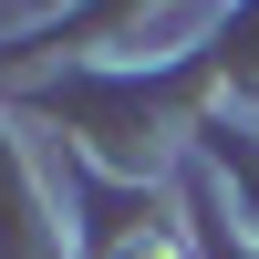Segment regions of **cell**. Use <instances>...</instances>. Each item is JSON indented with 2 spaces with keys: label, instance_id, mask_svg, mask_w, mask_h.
Here are the masks:
<instances>
[{
  "label": "cell",
  "instance_id": "1",
  "mask_svg": "<svg viewBox=\"0 0 259 259\" xmlns=\"http://www.w3.org/2000/svg\"><path fill=\"white\" fill-rule=\"evenodd\" d=\"M114 259H177V239H124Z\"/></svg>",
  "mask_w": 259,
  "mask_h": 259
}]
</instances>
